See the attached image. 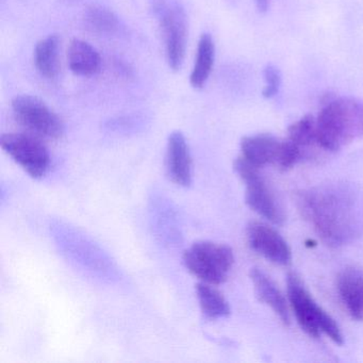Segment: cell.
Listing matches in <instances>:
<instances>
[{"label":"cell","mask_w":363,"mask_h":363,"mask_svg":"<svg viewBox=\"0 0 363 363\" xmlns=\"http://www.w3.org/2000/svg\"><path fill=\"white\" fill-rule=\"evenodd\" d=\"M246 237L250 248L272 263L288 265L292 260V252L288 242L265 223L250 222L246 228Z\"/></svg>","instance_id":"9"},{"label":"cell","mask_w":363,"mask_h":363,"mask_svg":"<svg viewBox=\"0 0 363 363\" xmlns=\"http://www.w3.org/2000/svg\"><path fill=\"white\" fill-rule=\"evenodd\" d=\"M197 299L199 307L206 318L209 320H218L227 318L230 314V306L224 295L214 288L213 284L199 282L196 284Z\"/></svg>","instance_id":"17"},{"label":"cell","mask_w":363,"mask_h":363,"mask_svg":"<svg viewBox=\"0 0 363 363\" xmlns=\"http://www.w3.org/2000/svg\"><path fill=\"white\" fill-rule=\"evenodd\" d=\"M269 1L271 0H255V4L259 11L267 12L269 7Z\"/></svg>","instance_id":"21"},{"label":"cell","mask_w":363,"mask_h":363,"mask_svg":"<svg viewBox=\"0 0 363 363\" xmlns=\"http://www.w3.org/2000/svg\"><path fill=\"white\" fill-rule=\"evenodd\" d=\"M86 28L97 35H112L118 28V18L109 8L92 6L84 12Z\"/></svg>","instance_id":"18"},{"label":"cell","mask_w":363,"mask_h":363,"mask_svg":"<svg viewBox=\"0 0 363 363\" xmlns=\"http://www.w3.org/2000/svg\"><path fill=\"white\" fill-rule=\"evenodd\" d=\"M318 146L337 152L363 138V101L352 97H333L325 103L316 118Z\"/></svg>","instance_id":"2"},{"label":"cell","mask_w":363,"mask_h":363,"mask_svg":"<svg viewBox=\"0 0 363 363\" xmlns=\"http://www.w3.org/2000/svg\"><path fill=\"white\" fill-rule=\"evenodd\" d=\"M337 291L350 316L363 322V269L345 267L337 276Z\"/></svg>","instance_id":"12"},{"label":"cell","mask_w":363,"mask_h":363,"mask_svg":"<svg viewBox=\"0 0 363 363\" xmlns=\"http://www.w3.org/2000/svg\"><path fill=\"white\" fill-rule=\"evenodd\" d=\"M167 169L169 179L177 186H189L192 182L190 147L180 131H174L167 140Z\"/></svg>","instance_id":"10"},{"label":"cell","mask_w":363,"mask_h":363,"mask_svg":"<svg viewBox=\"0 0 363 363\" xmlns=\"http://www.w3.org/2000/svg\"><path fill=\"white\" fill-rule=\"evenodd\" d=\"M284 140H279L267 133L248 135L241 141L242 158L254 167L279 164L284 150Z\"/></svg>","instance_id":"11"},{"label":"cell","mask_w":363,"mask_h":363,"mask_svg":"<svg viewBox=\"0 0 363 363\" xmlns=\"http://www.w3.org/2000/svg\"><path fill=\"white\" fill-rule=\"evenodd\" d=\"M189 273L206 284H224L235 263L233 250L226 244L211 241L194 242L182 255Z\"/></svg>","instance_id":"4"},{"label":"cell","mask_w":363,"mask_h":363,"mask_svg":"<svg viewBox=\"0 0 363 363\" xmlns=\"http://www.w3.org/2000/svg\"><path fill=\"white\" fill-rule=\"evenodd\" d=\"M286 139L295 144L303 155L311 146H318L315 118L312 116H306L297 122L293 123L289 127Z\"/></svg>","instance_id":"19"},{"label":"cell","mask_w":363,"mask_h":363,"mask_svg":"<svg viewBox=\"0 0 363 363\" xmlns=\"http://www.w3.org/2000/svg\"><path fill=\"white\" fill-rule=\"evenodd\" d=\"M0 145L29 176L40 179L50 167V155L48 147L38 139L25 133H5Z\"/></svg>","instance_id":"8"},{"label":"cell","mask_w":363,"mask_h":363,"mask_svg":"<svg viewBox=\"0 0 363 363\" xmlns=\"http://www.w3.org/2000/svg\"><path fill=\"white\" fill-rule=\"evenodd\" d=\"M60 40L58 35H48L35 48V65L38 72L48 79H54L60 71Z\"/></svg>","instance_id":"16"},{"label":"cell","mask_w":363,"mask_h":363,"mask_svg":"<svg viewBox=\"0 0 363 363\" xmlns=\"http://www.w3.org/2000/svg\"><path fill=\"white\" fill-rule=\"evenodd\" d=\"M264 80L265 88L263 90V96L265 99H271L275 96L279 90L280 82H281L279 71L274 65H267L264 69Z\"/></svg>","instance_id":"20"},{"label":"cell","mask_w":363,"mask_h":363,"mask_svg":"<svg viewBox=\"0 0 363 363\" xmlns=\"http://www.w3.org/2000/svg\"><path fill=\"white\" fill-rule=\"evenodd\" d=\"M216 60V44L209 33H203L197 45L194 67L190 75V84L194 89H201L211 75Z\"/></svg>","instance_id":"15"},{"label":"cell","mask_w":363,"mask_h":363,"mask_svg":"<svg viewBox=\"0 0 363 363\" xmlns=\"http://www.w3.org/2000/svg\"><path fill=\"white\" fill-rule=\"evenodd\" d=\"M250 276L257 298L267 307L271 308L284 325L290 324L288 303L272 278L262 269L257 267L250 269Z\"/></svg>","instance_id":"13"},{"label":"cell","mask_w":363,"mask_h":363,"mask_svg":"<svg viewBox=\"0 0 363 363\" xmlns=\"http://www.w3.org/2000/svg\"><path fill=\"white\" fill-rule=\"evenodd\" d=\"M233 167L245 184V201L248 207L273 224H284L286 220L284 210L258 167L250 164L242 157L235 161Z\"/></svg>","instance_id":"6"},{"label":"cell","mask_w":363,"mask_h":363,"mask_svg":"<svg viewBox=\"0 0 363 363\" xmlns=\"http://www.w3.org/2000/svg\"><path fill=\"white\" fill-rule=\"evenodd\" d=\"M299 211L323 242L333 247L352 243L363 233V197L345 184H323L299 194Z\"/></svg>","instance_id":"1"},{"label":"cell","mask_w":363,"mask_h":363,"mask_svg":"<svg viewBox=\"0 0 363 363\" xmlns=\"http://www.w3.org/2000/svg\"><path fill=\"white\" fill-rule=\"evenodd\" d=\"M16 121L38 137L60 139L65 133V124L58 114L43 101L31 95H20L12 101Z\"/></svg>","instance_id":"7"},{"label":"cell","mask_w":363,"mask_h":363,"mask_svg":"<svg viewBox=\"0 0 363 363\" xmlns=\"http://www.w3.org/2000/svg\"><path fill=\"white\" fill-rule=\"evenodd\" d=\"M67 61L71 71L82 77H91L101 71V55L90 43L82 40L74 39L69 43Z\"/></svg>","instance_id":"14"},{"label":"cell","mask_w":363,"mask_h":363,"mask_svg":"<svg viewBox=\"0 0 363 363\" xmlns=\"http://www.w3.org/2000/svg\"><path fill=\"white\" fill-rule=\"evenodd\" d=\"M152 12L159 24L169 67L179 71L188 44V18L177 0H152Z\"/></svg>","instance_id":"5"},{"label":"cell","mask_w":363,"mask_h":363,"mask_svg":"<svg viewBox=\"0 0 363 363\" xmlns=\"http://www.w3.org/2000/svg\"><path fill=\"white\" fill-rule=\"evenodd\" d=\"M289 303L301 328L312 337L326 335L337 345L343 344L339 325L318 305L296 274H289L286 279Z\"/></svg>","instance_id":"3"}]
</instances>
